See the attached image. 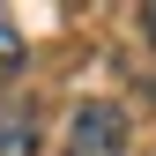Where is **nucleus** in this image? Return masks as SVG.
<instances>
[{
	"instance_id": "3",
	"label": "nucleus",
	"mask_w": 156,
	"mask_h": 156,
	"mask_svg": "<svg viewBox=\"0 0 156 156\" xmlns=\"http://www.w3.org/2000/svg\"><path fill=\"white\" fill-rule=\"evenodd\" d=\"M15 67H23V45H15V30L0 23V74H15Z\"/></svg>"
},
{
	"instance_id": "1",
	"label": "nucleus",
	"mask_w": 156,
	"mask_h": 156,
	"mask_svg": "<svg viewBox=\"0 0 156 156\" xmlns=\"http://www.w3.org/2000/svg\"><path fill=\"white\" fill-rule=\"evenodd\" d=\"M134 141V119L112 97H89V104H74V119H67V156H126Z\"/></svg>"
},
{
	"instance_id": "4",
	"label": "nucleus",
	"mask_w": 156,
	"mask_h": 156,
	"mask_svg": "<svg viewBox=\"0 0 156 156\" xmlns=\"http://www.w3.org/2000/svg\"><path fill=\"white\" fill-rule=\"evenodd\" d=\"M141 30H149V37H156V0H149V8H141Z\"/></svg>"
},
{
	"instance_id": "2",
	"label": "nucleus",
	"mask_w": 156,
	"mask_h": 156,
	"mask_svg": "<svg viewBox=\"0 0 156 156\" xmlns=\"http://www.w3.org/2000/svg\"><path fill=\"white\" fill-rule=\"evenodd\" d=\"M0 156H37V119L30 112H0Z\"/></svg>"
}]
</instances>
